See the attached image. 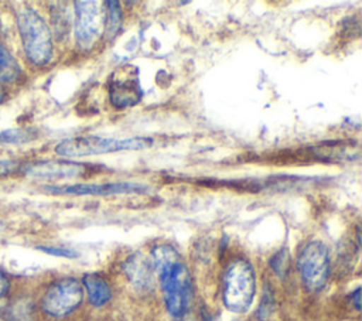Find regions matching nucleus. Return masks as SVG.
Wrapping results in <instances>:
<instances>
[{"label": "nucleus", "instance_id": "obj_7", "mask_svg": "<svg viewBox=\"0 0 362 321\" xmlns=\"http://www.w3.org/2000/svg\"><path fill=\"white\" fill-rule=\"evenodd\" d=\"M75 38L82 49H89L102 33L103 13L98 1H75Z\"/></svg>", "mask_w": 362, "mask_h": 321}, {"label": "nucleus", "instance_id": "obj_4", "mask_svg": "<svg viewBox=\"0 0 362 321\" xmlns=\"http://www.w3.org/2000/svg\"><path fill=\"white\" fill-rule=\"evenodd\" d=\"M256 293V277L247 260H233L223 276L222 300L230 313H245L253 301Z\"/></svg>", "mask_w": 362, "mask_h": 321}, {"label": "nucleus", "instance_id": "obj_20", "mask_svg": "<svg viewBox=\"0 0 362 321\" xmlns=\"http://www.w3.org/2000/svg\"><path fill=\"white\" fill-rule=\"evenodd\" d=\"M359 294H361V288H356V290L354 291V294L351 296V298L354 300V304H355V308H356V310L361 308V303H359L361 297H359Z\"/></svg>", "mask_w": 362, "mask_h": 321}, {"label": "nucleus", "instance_id": "obj_5", "mask_svg": "<svg viewBox=\"0 0 362 321\" xmlns=\"http://www.w3.org/2000/svg\"><path fill=\"white\" fill-rule=\"evenodd\" d=\"M297 267L303 283L313 291L321 290L329 277V252L320 240L308 242L298 253Z\"/></svg>", "mask_w": 362, "mask_h": 321}, {"label": "nucleus", "instance_id": "obj_21", "mask_svg": "<svg viewBox=\"0 0 362 321\" xmlns=\"http://www.w3.org/2000/svg\"><path fill=\"white\" fill-rule=\"evenodd\" d=\"M211 321H238V320H235V318H229V317H222V315H219V317H216V318H212Z\"/></svg>", "mask_w": 362, "mask_h": 321}, {"label": "nucleus", "instance_id": "obj_3", "mask_svg": "<svg viewBox=\"0 0 362 321\" xmlns=\"http://www.w3.org/2000/svg\"><path fill=\"white\" fill-rule=\"evenodd\" d=\"M153 144L151 139L147 137H127V139H112L100 136H79L66 139L55 146V153L68 157H86L98 156L105 153L122 151V150H140L150 147Z\"/></svg>", "mask_w": 362, "mask_h": 321}, {"label": "nucleus", "instance_id": "obj_11", "mask_svg": "<svg viewBox=\"0 0 362 321\" xmlns=\"http://www.w3.org/2000/svg\"><path fill=\"white\" fill-rule=\"evenodd\" d=\"M126 274L129 280L134 284V287L146 288L151 284L153 280V270L151 263L140 253L130 256L124 264Z\"/></svg>", "mask_w": 362, "mask_h": 321}, {"label": "nucleus", "instance_id": "obj_19", "mask_svg": "<svg viewBox=\"0 0 362 321\" xmlns=\"http://www.w3.org/2000/svg\"><path fill=\"white\" fill-rule=\"evenodd\" d=\"M8 287H10V281H8L7 276L0 270V298L7 294Z\"/></svg>", "mask_w": 362, "mask_h": 321}, {"label": "nucleus", "instance_id": "obj_14", "mask_svg": "<svg viewBox=\"0 0 362 321\" xmlns=\"http://www.w3.org/2000/svg\"><path fill=\"white\" fill-rule=\"evenodd\" d=\"M20 65L0 41V82H13L20 76Z\"/></svg>", "mask_w": 362, "mask_h": 321}, {"label": "nucleus", "instance_id": "obj_6", "mask_svg": "<svg viewBox=\"0 0 362 321\" xmlns=\"http://www.w3.org/2000/svg\"><path fill=\"white\" fill-rule=\"evenodd\" d=\"M83 298L82 284L74 277H65L52 283L45 291L41 307L52 317H64L72 313Z\"/></svg>", "mask_w": 362, "mask_h": 321}, {"label": "nucleus", "instance_id": "obj_22", "mask_svg": "<svg viewBox=\"0 0 362 321\" xmlns=\"http://www.w3.org/2000/svg\"><path fill=\"white\" fill-rule=\"evenodd\" d=\"M3 98H4V92H3V88L0 86V103H1V100H3Z\"/></svg>", "mask_w": 362, "mask_h": 321}, {"label": "nucleus", "instance_id": "obj_16", "mask_svg": "<svg viewBox=\"0 0 362 321\" xmlns=\"http://www.w3.org/2000/svg\"><path fill=\"white\" fill-rule=\"evenodd\" d=\"M30 132L24 130H4L0 133V144L1 143H24L30 140Z\"/></svg>", "mask_w": 362, "mask_h": 321}, {"label": "nucleus", "instance_id": "obj_1", "mask_svg": "<svg viewBox=\"0 0 362 321\" xmlns=\"http://www.w3.org/2000/svg\"><path fill=\"white\" fill-rule=\"evenodd\" d=\"M153 266L158 273L164 303L175 318L185 317L194 301L192 280L180 253L167 243L157 245L153 252Z\"/></svg>", "mask_w": 362, "mask_h": 321}, {"label": "nucleus", "instance_id": "obj_12", "mask_svg": "<svg viewBox=\"0 0 362 321\" xmlns=\"http://www.w3.org/2000/svg\"><path fill=\"white\" fill-rule=\"evenodd\" d=\"M82 281H83V286L86 288L89 303L92 305L100 307V305L106 304L110 300V297H112L110 286L99 274H95V273L85 274Z\"/></svg>", "mask_w": 362, "mask_h": 321}, {"label": "nucleus", "instance_id": "obj_8", "mask_svg": "<svg viewBox=\"0 0 362 321\" xmlns=\"http://www.w3.org/2000/svg\"><path fill=\"white\" fill-rule=\"evenodd\" d=\"M49 192L54 194H71V195H112V194H130L143 192L146 185L132 181L116 182H99V184H72V185H47Z\"/></svg>", "mask_w": 362, "mask_h": 321}, {"label": "nucleus", "instance_id": "obj_17", "mask_svg": "<svg viewBox=\"0 0 362 321\" xmlns=\"http://www.w3.org/2000/svg\"><path fill=\"white\" fill-rule=\"evenodd\" d=\"M40 250L54 255V256H64V257H75L76 253L66 247H55V246H38Z\"/></svg>", "mask_w": 362, "mask_h": 321}, {"label": "nucleus", "instance_id": "obj_15", "mask_svg": "<svg viewBox=\"0 0 362 321\" xmlns=\"http://www.w3.org/2000/svg\"><path fill=\"white\" fill-rule=\"evenodd\" d=\"M31 315L30 303L25 300H18L11 303L4 308V318L7 321H28Z\"/></svg>", "mask_w": 362, "mask_h": 321}, {"label": "nucleus", "instance_id": "obj_2", "mask_svg": "<svg viewBox=\"0 0 362 321\" xmlns=\"http://www.w3.org/2000/svg\"><path fill=\"white\" fill-rule=\"evenodd\" d=\"M17 25L27 58L34 65H45L52 57V35L44 18L31 7L17 11Z\"/></svg>", "mask_w": 362, "mask_h": 321}, {"label": "nucleus", "instance_id": "obj_13", "mask_svg": "<svg viewBox=\"0 0 362 321\" xmlns=\"http://www.w3.org/2000/svg\"><path fill=\"white\" fill-rule=\"evenodd\" d=\"M103 4L106 6L105 14H103L105 31L109 38H113L122 30V24H123L122 7H120L119 1H106Z\"/></svg>", "mask_w": 362, "mask_h": 321}, {"label": "nucleus", "instance_id": "obj_9", "mask_svg": "<svg viewBox=\"0 0 362 321\" xmlns=\"http://www.w3.org/2000/svg\"><path fill=\"white\" fill-rule=\"evenodd\" d=\"M141 98V89L137 75L124 72L123 76H115L110 83V100L117 109L134 106Z\"/></svg>", "mask_w": 362, "mask_h": 321}, {"label": "nucleus", "instance_id": "obj_18", "mask_svg": "<svg viewBox=\"0 0 362 321\" xmlns=\"http://www.w3.org/2000/svg\"><path fill=\"white\" fill-rule=\"evenodd\" d=\"M270 263H272L273 269H274L280 276H283V273H284L286 269H287V256H286V253H284L283 250L279 252V253L273 257V260H272Z\"/></svg>", "mask_w": 362, "mask_h": 321}, {"label": "nucleus", "instance_id": "obj_10", "mask_svg": "<svg viewBox=\"0 0 362 321\" xmlns=\"http://www.w3.org/2000/svg\"><path fill=\"white\" fill-rule=\"evenodd\" d=\"M85 165L76 163H61V161H42L33 164L27 168V174L52 178H69L83 174Z\"/></svg>", "mask_w": 362, "mask_h": 321}]
</instances>
